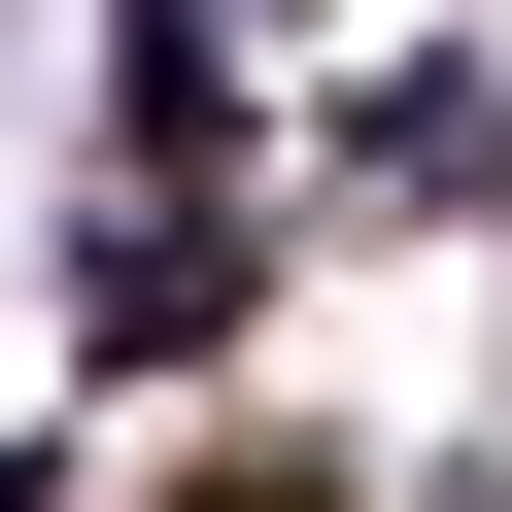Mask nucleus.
<instances>
[{
	"instance_id": "obj_1",
	"label": "nucleus",
	"mask_w": 512,
	"mask_h": 512,
	"mask_svg": "<svg viewBox=\"0 0 512 512\" xmlns=\"http://www.w3.org/2000/svg\"><path fill=\"white\" fill-rule=\"evenodd\" d=\"M239 103V0H137V137H205Z\"/></svg>"
},
{
	"instance_id": "obj_2",
	"label": "nucleus",
	"mask_w": 512,
	"mask_h": 512,
	"mask_svg": "<svg viewBox=\"0 0 512 512\" xmlns=\"http://www.w3.org/2000/svg\"><path fill=\"white\" fill-rule=\"evenodd\" d=\"M205 512H308V478H205Z\"/></svg>"
}]
</instances>
